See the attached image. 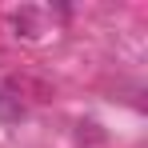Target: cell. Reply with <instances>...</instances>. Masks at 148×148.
I'll use <instances>...</instances> for the list:
<instances>
[{"label":"cell","mask_w":148,"mask_h":148,"mask_svg":"<svg viewBox=\"0 0 148 148\" xmlns=\"http://www.w3.org/2000/svg\"><path fill=\"white\" fill-rule=\"evenodd\" d=\"M20 116H24V104H20V96L0 92V120H20Z\"/></svg>","instance_id":"obj_1"}]
</instances>
